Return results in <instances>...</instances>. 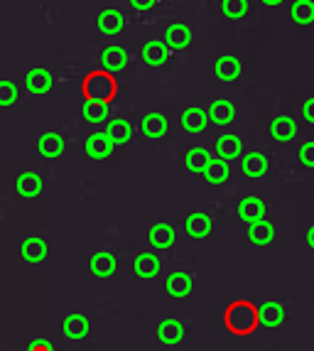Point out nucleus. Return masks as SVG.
Returning <instances> with one entry per match:
<instances>
[{"mask_svg": "<svg viewBox=\"0 0 314 351\" xmlns=\"http://www.w3.org/2000/svg\"><path fill=\"white\" fill-rule=\"evenodd\" d=\"M226 327L239 337H245L258 327V307L248 300H236L226 307Z\"/></svg>", "mask_w": 314, "mask_h": 351, "instance_id": "obj_1", "label": "nucleus"}, {"mask_svg": "<svg viewBox=\"0 0 314 351\" xmlns=\"http://www.w3.org/2000/svg\"><path fill=\"white\" fill-rule=\"evenodd\" d=\"M82 91H84V96H86V101L111 104L113 96H116V91H118V84H116V79H113L111 71L99 69V71L86 74V79H84V84H82Z\"/></svg>", "mask_w": 314, "mask_h": 351, "instance_id": "obj_2", "label": "nucleus"}, {"mask_svg": "<svg viewBox=\"0 0 314 351\" xmlns=\"http://www.w3.org/2000/svg\"><path fill=\"white\" fill-rule=\"evenodd\" d=\"M285 322V307L275 300H268V302H263L258 307V324L263 327H280V324Z\"/></svg>", "mask_w": 314, "mask_h": 351, "instance_id": "obj_3", "label": "nucleus"}, {"mask_svg": "<svg viewBox=\"0 0 314 351\" xmlns=\"http://www.w3.org/2000/svg\"><path fill=\"white\" fill-rule=\"evenodd\" d=\"M113 143L111 138L104 133V130H99V133H91L88 135V141H86V155L93 160H106L108 155L113 152Z\"/></svg>", "mask_w": 314, "mask_h": 351, "instance_id": "obj_4", "label": "nucleus"}, {"mask_svg": "<svg viewBox=\"0 0 314 351\" xmlns=\"http://www.w3.org/2000/svg\"><path fill=\"white\" fill-rule=\"evenodd\" d=\"M101 66H104L106 71H111V74L123 71L125 66H128V52H125L123 47H118V45L106 47L104 52H101Z\"/></svg>", "mask_w": 314, "mask_h": 351, "instance_id": "obj_5", "label": "nucleus"}, {"mask_svg": "<svg viewBox=\"0 0 314 351\" xmlns=\"http://www.w3.org/2000/svg\"><path fill=\"white\" fill-rule=\"evenodd\" d=\"M25 88H27L29 94H47L49 88H52V74L47 69H42V66H37V69H29L27 76H25Z\"/></svg>", "mask_w": 314, "mask_h": 351, "instance_id": "obj_6", "label": "nucleus"}, {"mask_svg": "<svg viewBox=\"0 0 314 351\" xmlns=\"http://www.w3.org/2000/svg\"><path fill=\"white\" fill-rule=\"evenodd\" d=\"M175 241H177L175 226H169V223L160 221V223H155V226L150 228V243H152V248L167 251V248L175 246Z\"/></svg>", "mask_w": 314, "mask_h": 351, "instance_id": "obj_7", "label": "nucleus"}, {"mask_svg": "<svg viewBox=\"0 0 314 351\" xmlns=\"http://www.w3.org/2000/svg\"><path fill=\"white\" fill-rule=\"evenodd\" d=\"M47 241L45 239H37V236H29V239L23 241V246H20V256L27 261V263H42L47 258Z\"/></svg>", "mask_w": 314, "mask_h": 351, "instance_id": "obj_8", "label": "nucleus"}, {"mask_svg": "<svg viewBox=\"0 0 314 351\" xmlns=\"http://www.w3.org/2000/svg\"><path fill=\"white\" fill-rule=\"evenodd\" d=\"M99 29L104 32V35H118L123 29V25H125V18H123V12L116 10V8H106V10L99 12Z\"/></svg>", "mask_w": 314, "mask_h": 351, "instance_id": "obj_9", "label": "nucleus"}, {"mask_svg": "<svg viewBox=\"0 0 314 351\" xmlns=\"http://www.w3.org/2000/svg\"><path fill=\"white\" fill-rule=\"evenodd\" d=\"M165 287H167V293L172 295V298L182 300V298H186V295L192 293L194 280H192V276H189V273H184V270H177V273H172V276L167 278Z\"/></svg>", "mask_w": 314, "mask_h": 351, "instance_id": "obj_10", "label": "nucleus"}, {"mask_svg": "<svg viewBox=\"0 0 314 351\" xmlns=\"http://www.w3.org/2000/svg\"><path fill=\"white\" fill-rule=\"evenodd\" d=\"M165 45H167L169 49L189 47V45H192V29L186 27V25H182V23L169 25L167 32H165Z\"/></svg>", "mask_w": 314, "mask_h": 351, "instance_id": "obj_11", "label": "nucleus"}, {"mask_svg": "<svg viewBox=\"0 0 314 351\" xmlns=\"http://www.w3.org/2000/svg\"><path fill=\"white\" fill-rule=\"evenodd\" d=\"M241 150H243V145H241L239 135L226 133V135H221V138L216 141V158H219V160H226V162H231V160L239 158Z\"/></svg>", "mask_w": 314, "mask_h": 351, "instance_id": "obj_12", "label": "nucleus"}, {"mask_svg": "<svg viewBox=\"0 0 314 351\" xmlns=\"http://www.w3.org/2000/svg\"><path fill=\"white\" fill-rule=\"evenodd\" d=\"M133 270H135V276L143 278V280H152V278L160 273V258H157L155 253H150V251L140 253V256L135 258Z\"/></svg>", "mask_w": 314, "mask_h": 351, "instance_id": "obj_13", "label": "nucleus"}, {"mask_svg": "<svg viewBox=\"0 0 314 351\" xmlns=\"http://www.w3.org/2000/svg\"><path fill=\"white\" fill-rule=\"evenodd\" d=\"M157 339L167 346H175L184 339V324L177 322V319H162L160 327H157Z\"/></svg>", "mask_w": 314, "mask_h": 351, "instance_id": "obj_14", "label": "nucleus"}, {"mask_svg": "<svg viewBox=\"0 0 314 351\" xmlns=\"http://www.w3.org/2000/svg\"><path fill=\"white\" fill-rule=\"evenodd\" d=\"M206 125H209V113L199 108V106H189L182 113V128L189 130V133H202Z\"/></svg>", "mask_w": 314, "mask_h": 351, "instance_id": "obj_15", "label": "nucleus"}, {"mask_svg": "<svg viewBox=\"0 0 314 351\" xmlns=\"http://www.w3.org/2000/svg\"><path fill=\"white\" fill-rule=\"evenodd\" d=\"M241 170H243V175H248V177H263L265 172H268V158L258 150L245 152L243 160H241Z\"/></svg>", "mask_w": 314, "mask_h": 351, "instance_id": "obj_16", "label": "nucleus"}, {"mask_svg": "<svg viewBox=\"0 0 314 351\" xmlns=\"http://www.w3.org/2000/svg\"><path fill=\"white\" fill-rule=\"evenodd\" d=\"M248 239H250V243H256V246H268V243H273V239H275V226L268 221V219L248 223Z\"/></svg>", "mask_w": 314, "mask_h": 351, "instance_id": "obj_17", "label": "nucleus"}, {"mask_svg": "<svg viewBox=\"0 0 314 351\" xmlns=\"http://www.w3.org/2000/svg\"><path fill=\"white\" fill-rule=\"evenodd\" d=\"M211 226H214V223H211V217L209 214H204V211H194L184 223L186 234L192 236V239H206V236L211 234Z\"/></svg>", "mask_w": 314, "mask_h": 351, "instance_id": "obj_18", "label": "nucleus"}, {"mask_svg": "<svg viewBox=\"0 0 314 351\" xmlns=\"http://www.w3.org/2000/svg\"><path fill=\"white\" fill-rule=\"evenodd\" d=\"M206 113H209V123L214 125H231L236 118V108L231 101H214Z\"/></svg>", "mask_w": 314, "mask_h": 351, "instance_id": "obj_19", "label": "nucleus"}, {"mask_svg": "<svg viewBox=\"0 0 314 351\" xmlns=\"http://www.w3.org/2000/svg\"><path fill=\"white\" fill-rule=\"evenodd\" d=\"M62 332H64L67 339L71 341H82L86 339L88 334V319L84 315H69L62 324Z\"/></svg>", "mask_w": 314, "mask_h": 351, "instance_id": "obj_20", "label": "nucleus"}, {"mask_svg": "<svg viewBox=\"0 0 314 351\" xmlns=\"http://www.w3.org/2000/svg\"><path fill=\"white\" fill-rule=\"evenodd\" d=\"M118 268V261L113 253L108 251H99L96 256L91 258V270L96 278H111Z\"/></svg>", "mask_w": 314, "mask_h": 351, "instance_id": "obj_21", "label": "nucleus"}, {"mask_svg": "<svg viewBox=\"0 0 314 351\" xmlns=\"http://www.w3.org/2000/svg\"><path fill=\"white\" fill-rule=\"evenodd\" d=\"M37 150H40L42 158H59L64 152V138L59 133H54V130H49V133H45L40 138Z\"/></svg>", "mask_w": 314, "mask_h": 351, "instance_id": "obj_22", "label": "nucleus"}, {"mask_svg": "<svg viewBox=\"0 0 314 351\" xmlns=\"http://www.w3.org/2000/svg\"><path fill=\"white\" fill-rule=\"evenodd\" d=\"M167 59H169V47L165 42L152 40L143 47V62H145L147 66H162Z\"/></svg>", "mask_w": 314, "mask_h": 351, "instance_id": "obj_23", "label": "nucleus"}, {"mask_svg": "<svg viewBox=\"0 0 314 351\" xmlns=\"http://www.w3.org/2000/svg\"><path fill=\"white\" fill-rule=\"evenodd\" d=\"M297 133V123L292 121L290 116H278L273 118V123H270V135H273L278 143H290Z\"/></svg>", "mask_w": 314, "mask_h": 351, "instance_id": "obj_24", "label": "nucleus"}, {"mask_svg": "<svg viewBox=\"0 0 314 351\" xmlns=\"http://www.w3.org/2000/svg\"><path fill=\"white\" fill-rule=\"evenodd\" d=\"M104 133L111 138L113 145H125V143H130V138H133V125H130L128 121H123V118H116V121H111V123L106 125Z\"/></svg>", "mask_w": 314, "mask_h": 351, "instance_id": "obj_25", "label": "nucleus"}, {"mask_svg": "<svg viewBox=\"0 0 314 351\" xmlns=\"http://www.w3.org/2000/svg\"><path fill=\"white\" fill-rule=\"evenodd\" d=\"M239 217L243 219L245 223H256L261 219H265V204L256 197H245L239 204Z\"/></svg>", "mask_w": 314, "mask_h": 351, "instance_id": "obj_26", "label": "nucleus"}, {"mask_svg": "<svg viewBox=\"0 0 314 351\" xmlns=\"http://www.w3.org/2000/svg\"><path fill=\"white\" fill-rule=\"evenodd\" d=\"M214 71L221 82H236L241 74V62L236 57H231V54H224L221 59H216Z\"/></svg>", "mask_w": 314, "mask_h": 351, "instance_id": "obj_27", "label": "nucleus"}, {"mask_svg": "<svg viewBox=\"0 0 314 351\" xmlns=\"http://www.w3.org/2000/svg\"><path fill=\"white\" fill-rule=\"evenodd\" d=\"M18 192L20 197H25V199H32V197H37V194L42 192V177L37 175V172H23V175L18 177Z\"/></svg>", "mask_w": 314, "mask_h": 351, "instance_id": "obj_28", "label": "nucleus"}, {"mask_svg": "<svg viewBox=\"0 0 314 351\" xmlns=\"http://www.w3.org/2000/svg\"><path fill=\"white\" fill-rule=\"evenodd\" d=\"M184 162H186V170H189V172H197V175H202V172L209 167L211 155H209V150H206V147H192V150H186Z\"/></svg>", "mask_w": 314, "mask_h": 351, "instance_id": "obj_29", "label": "nucleus"}, {"mask_svg": "<svg viewBox=\"0 0 314 351\" xmlns=\"http://www.w3.org/2000/svg\"><path fill=\"white\" fill-rule=\"evenodd\" d=\"M140 128H143V133H145L147 138H160V135L167 133V118H165L162 113L152 111L143 118V125H140Z\"/></svg>", "mask_w": 314, "mask_h": 351, "instance_id": "obj_30", "label": "nucleus"}, {"mask_svg": "<svg viewBox=\"0 0 314 351\" xmlns=\"http://www.w3.org/2000/svg\"><path fill=\"white\" fill-rule=\"evenodd\" d=\"M204 180L209 182V184H224L228 180V162L226 160H219V158H211L209 167L202 172Z\"/></svg>", "mask_w": 314, "mask_h": 351, "instance_id": "obj_31", "label": "nucleus"}, {"mask_svg": "<svg viewBox=\"0 0 314 351\" xmlns=\"http://www.w3.org/2000/svg\"><path fill=\"white\" fill-rule=\"evenodd\" d=\"M290 18L297 25H312L314 23V3L312 0H295L290 8Z\"/></svg>", "mask_w": 314, "mask_h": 351, "instance_id": "obj_32", "label": "nucleus"}, {"mask_svg": "<svg viewBox=\"0 0 314 351\" xmlns=\"http://www.w3.org/2000/svg\"><path fill=\"white\" fill-rule=\"evenodd\" d=\"M84 118L93 125L106 123V121H108V104H101V101H84Z\"/></svg>", "mask_w": 314, "mask_h": 351, "instance_id": "obj_33", "label": "nucleus"}, {"mask_svg": "<svg viewBox=\"0 0 314 351\" xmlns=\"http://www.w3.org/2000/svg\"><path fill=\"white\" fill-rule=\"evenodd\" d=\"M221 10L226 18H243L248 12V0H221Z\"/></svg>", "mask_w": 314, "mask_h": 351, "instance_id": "obj_34", "label": "nucleus"}, {"mask_svg": "<svg viewBox=\"0 0 314 351\" xmlns=\"http://www.w3.org/2000/svg\"><path fill=\"white\" fill-rule=\"evenodd\" d=\"M18 86L12 82H0V106L5 108V106H12L18 101Z\"/></svg>", "mask_w": 314, "mask_h": 351, "instance_id": "obj_35", "label": "nucleus"}, {"mask_svg": "<svg viewBox=\"0 0 314 351\" xmlns=\"http://www.w3.org/2000/svg\"><path fill=\"white\" fill-rule=\"evenodd\" d=\"M300 160H302V165H307V167H314V141L304 143L302 150H300Z\"/></svg>", "mask_w": 314, "mask_h": 351, "instance_id": "obj_36", "label": "nucleus"}, {"mask_svg": "<svg viewBox=\"0 0 314 351\" xmlns=\"http://www.w3.org/2000/svg\"><path fill=\"white\" fill-rule=\"evenodd\" d=\"M27 351H54V346L49 344V341H47L45 337H37V339L29 341Z\"/></svg>", "mask_w": 314, "mask_h": 351, "instance_id": "obj_37", "label": "nucleus"}, {"mask_svg": "<svg viewBox=\"0 0 314 351\" xmlns=\"http://www.w3.org/2000/svg\"><path fill=\"white\" fill-rule=\"evenodd\" d=\"M155 3H157V0H130V5H133L135 10H140V12H145V10H150V8H155Z\"/></svg>", "mask_w": 314, "mask_h": 351, "instance_id": "obj_38", "label": "nucleus"}, {"mask_svg": "<svg viewBox=\"0 0 314 351\" xmlns=\"http://www.w3.org/2000/svg\"><path fill=\"white\" fill-rule=\"evenodd\" d=\"M302 116L307 118L309 123H314V99H309L307 104L302 106Z\"/></svg>", "mask_w": 314, "mask_h": 351, "instance_id": "obj_39", "label": "nucleus"}, {"mask_svg": "<svg viewBox=\"0 0 314 351\" xmlns=\"http://www.w3.org/2000/svg\"><path fill=\"white\" fill-rule=\"evenodd\" d=\"M307 243L314 248V226H309V228H307Z\"/></svg>", "mask_w": 314, "mask_h": 351, "instance_id": "obj_40", "label": "nucleus"}, {"mask_svg": "<svg viewBox=\"0 0 314 351\" xmlns=\"http://www.w3.org/2000/svg\"><path fill=\"white\" fill-rule=\"evenodd\" d=\"M263 3H265V5H280L282 0H263Z\"/></svg>", "mask_w": 314, "mask_h": 351, "instance_id": "obj_41", "label": "nucleus"}]
</instances>
